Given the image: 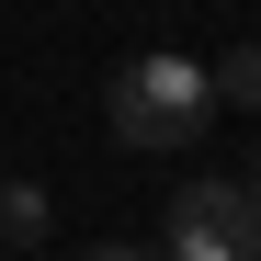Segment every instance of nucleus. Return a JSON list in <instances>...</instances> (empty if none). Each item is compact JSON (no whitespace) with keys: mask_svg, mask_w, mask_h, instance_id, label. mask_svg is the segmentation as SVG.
<instances>
[{"mask_svg":"<svg viewBox=\"0 0 261 261\" xmlns=\"http://www.w3.org/2000/svg\"><path fill=\"white\" fill-rule=\"evenodd\" d=\"M114 137L125 148H193V125L216 114V80L193 68V57H137V68H125L114 80Z\"/></svg>","mask_w":261,"mask_h":261,"instance_id":"nucleus-1","label":"nucleus"},{"mask_svg":"<svg viewBox=\"0 0 261 261\" xmlns=\"http://www.w3.org/2000/svg\"><path fill=\"white\" fill-rule=\"evenodd\" d=\"M170 261H261V216L239 182H182L170 204Z\"/></svg>","mask_w":261,"mask_h":261,"instance_id":"nucleus-2","label":"nucleus"},{"mask_svg":"<svg viewBox=\"0 0 261 261\" xmlns=\"http://www.w3.org/2000/svg\"><path fill=\"white\" fill-rule=\"evenodd\" d=\"M46 239V193L34 182H0V250H34Z\"/></svg>","mask_w":261,"mask_h":261,"instance_id":"nucleus-3","label":"nucleus"},{"mask_svg":"<svg viewBox=\"0 0 261 261\" xmlns=\"http://www.w3.org/2000/svg\"><path fill=\"white\" fill-rule=\"evenodd\" d=\"M204 80H216V102H250L261 114V46H239L227 68H204Z\"/></svg>","mask_w":261,"mask_h":261,"instance_id":"nucleus-4","label":"nucleus"},{"mask_svg":"<svg viewBox=\"0 0 261 261\" xmlns=\"http://www.w3.org/2000/svg\"><path fill=\"white\" fill-rule=\"evenodd\" d=\"M239 193H250V216H261V170H250V182H239Z\"/></svg>","mask_w":261,"mask_h":261,"instance_id":"nucleus-5","label":"nucleus"},{"mask_svg":"<svg viewBox=\"0 0 261 261\" xmlns=\"http://www.w3.org/2000/svg\"><path fill=\"white\" fill-rule=\"evenodd\" d=\"M91 261H148V250H91Z\"/></svg>","mask_w":261,"mask_h":261,"instance_id":"nucleus-6","label":"nucleus"}]
</instances>
